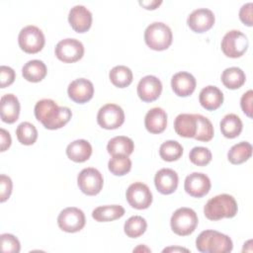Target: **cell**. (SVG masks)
Wrapping results in <instances>:
<instances>
[{
	"instance_id": "obj_1",
	"label": "cell",
	"mask_w": 253,
	"mask_h": 253,
	"mask_svg": "<svg viewBox=\"0 0 253 253\" xmlns=\"http://www.w3.org/2000/svg\"><path fill=\"white\" fill-rule=\"evenodd\" d=\"M35 117L47 129H57L71 119L72 112L67 107H59L51 99H42L35 106Z\"/></svg>"
},
{
	"instance_id": "obj_2",
	"label": "cell",
	"mask_w": 253,
	"mask_h": 253,
	"mask_svg": "<svg viewBox=\"0 0 253 253\" xmlns=\"http://www.w3.org/2000/svg\"><path fill=\"white\" fill-rule=\"evenodd\" d=\"M235 199L228 194H220L210 199L204 207V213L211 220L231 218L237 213Z\"/></svg>"
},
{
	"instance_id": "obj_3",
	"label": "cell",
	"mask_w": 253,
	"mask_h": 253,
	"mask_svg": "<svg viewBox=\"0 0 253 253\" xmlns=\"http://www.w3.org/2000/svg\"><path fill=\"white\" fill-rule=\"evenodd\" d=\"M196 247L202 253H227L233 248L229 236L216 230H204L196 239Z\"/></svg>"
},
{
	"instance_id": "obj_4",
	"label": "cell",
	"mask_w": 253,
	"mask_h": 253,
	"mask_svg": "<svg viewBox=\"0 0 253 253\" xmlns=\"http://www.w3.org/2000/svg\"><path fill=\"white\" fill-rule=\"evenodd\" d=\"M173 40L172 31L169 26L162 22H154L147 26L144 31L145 43L153 50L167 49Z\"/></svg>"
},
{
	"instance_id": "obj_5",
	"label": "cell",
	"mask_w": 253,
	"mask_h": 253,
	"mask_svg": "<svg viewBox=\"0 0 253 253\" xmlns=\"http://www.w3.org/2000/svg\"><path fill=\"white\" fill-rule=\"evenodd\" d=\"M198 215L190 208H180L174 211L170 219L171 229L180 236H187L194 232L198 225Z\"/></svg>"
},
{
	"instance_id": "obj_6",
	"label": "cell",
	"mask_w": 253,
	"mask_h": 253,
	"mask_svg": "<svg viewBox=\"0 0 253 253\" xmlns=\"http://www.w3.org/2000/svg\"><path fill=\"white\" fill-rule=\"evenodd\" d=\"M19 46L27 53H37L44 45V35L38 27L29 25L24 27L18 36Z\"/></svg>"
},
{
	"instance_id": "obj_7",
	"label": "cell",
	"mask_w": 253,
	"mask_h": 253,
	"mask_svg": "<svg viewBox=\"0 0 253 253\" xmlns=\"http://www.w3.org/2000/svg\"><path fill=\"white\" fill-rule=\"evenodd\" d=\"M247 37L238 30H231L227 32L221 41L222 52L231 58L240 57L248 48Z\"/></svg>"
},
{
	"instance_id": "obj_8",
	"label": "cell",
	"mask_w": 253,
	"mask_h": 253,
	"mask_svg": "<svg viewBox=\"0 0 253 253\" xmlns=\"http://www.w3.org/2000/svg\"><path fill=\"white\" fill-rule=\"evenodd\" d=\"M77 184L82 193L88 196H95L101 192L104 179L99 170L88 167L81 170L78 174Z\"/></svg>"
},
{
	"instance_id": "obj_9",
	"label": "cell",
	"mask_w": 253,
	"mask_h": 253,
	"mask_svg": "<svg viewBox=\"0 0 253 253\" xmlns=\"http://www.w3.org/2000/svg\"><path fill=\"white\" fill-rule=\"evenodd\" d=\"M85 222L84 212L75 207H69L62 210L57 217L59 228L69 233L80 231L85 226Z\"/></svg>"
},
{
	"instance_id": "obj_10",
	"label": "cell",
	"mask_w": 253,
	"mask_h": 253,
	"mask_svg": "<svg viewBox=\"0 0 253 253\" xmlns=\"http://www.w3.org/2000/svg\"><path fill=\"white\" fill-rule=\"evenodd\" d=\"M54 52L59 60L65 63H72L82 58L84 45L80 41L68 38L57 42Z\"/></svg>"
},
{
	"instance_id": "obj_11",
	"label": "cell",
	"mask_w": 253,
	"mask_h": 253,
	"mask_svg": "<svg viewBox=\"0 0 253 253\" xmlns=\"http://www.w3.org/2000/svg\"><path fill=\"white\" fill-rule=\"evenodd\" d=\"M125 122V113L123 109L116 104H106L100 108L97 114V123L106 129H115L120 127Z\"/></svg>"
},
{
	"instance_id": "obj_12",
	"label": "cell",
	"mask_w": 253,
	"mask_h": 253,
	"mask_svg": "<svg viewBox=\"0 0 253 253\" xmlns=\"http://www.w3.org/2000/svg\"><path fill=\"white\" fill-rule=\"evenodd\" d=\"M126 198L130 207L136 210L147 209L152 203V194L148 186L141 182L130 184L126 192Z\"/></svg>"
},
{
	"instance_id": "obj_13",
	"label": "cell",
	"mask_w": 253,
	"mask_h": 253,
	"mask_svg": "<svg viewBox=\"0 0 253 253\" xmlns=\"http://www.w3.org/2000/svg\"><path fill=\"white\" fill-rule=\"evenodd\" d=\"M211 184L210 178L200 172H194L188 175L184 182V189L187 194L195 198L206 196L211 190Z\"/></svg>"
},
{
	"instance_id": "obj_14",
	"label": "cell",
	"mask_w": 253,
	"mask_h": 253,
	"mask_svg": "<svg viewBox=\"0 0 253 253\" xmlns=\"http://www.w3.org/2000/svg\"><path fill=\"white\" fill-rule=\"evenodd\" d=\"M162 92L161 81L153 75L142 77L137 84V95L143 102H153L159 98Z\"/></svg>"
},
{
	"instance_id": "obj_15",
	"label": "cell",
	"mask_w": 253,
	"mask_h": 253,
	"mask_svg": "<svg viewBox=\"0 0 253 253\" xmlns=\"http://www.w3.org/2000/svg\"><path fill=\"white\" fill-rule=\"evenodd\" d=\"M190 29L196 33H205L214 24V15L211 10L199 8L194 10L187 18Z\"/></svg>"
},
{
	"instance_id": "obj_16",
	"label": "cell",
	"mask_w": 253,
	"mask_h": 253,
	"mask_svg": "<svg viewBox=\"0 0 253 253\" xmlns=\"http://www.w3.org/2000/svg\"><path fill=\"white\" fill-rule=\"evenodd\" d=\"M68 97L78 104H84L92 99L94 95L93 83L85 78L73 80L67 88Z\"/></svg>"
},
{
	"instance_id": "obj_17",
	"label": "cell",
	"mask_w": 253,
	"mask_h": 253,
	"mask_svg": "<svg viewBox=\"0 0 253 253\" xmlns=\"http://www.w3.org/2000/svg\"><path fill=\"white\" fill-rule=\"evenodd\" d=\"M68 22L75 32L85 33L91 28L92 13L83 5H75L69 11Z\"/></svg>"
},
{
	"instance_id": "obj_18",
	"label": "cell",
	"mask_w": 253,
	"mask_h": 253,
	"mask_svg": "<svg viewBox=\"0 0 253 253\" xmlns=\"http://www.w3.org/2000/svg\"><path fill=\"white\" fill-rule=\"evenodd\" d=\"M178 174L170 168L158 170L154 177V184L157 191L163 195H169L176 191L178 187Z\"/></svg>"
},
{
	"instance_id": "obj_19",
	"label": "cell",
	"mask_w": 253,
	"mask_h": 253,
	"mask_svg": "<svg viewBox=\"0 0 253 253\" xmlns=\"http://www.w3.org/2000/svg\"><path fill=\"white\" fill-rule=\"evenodd\" d=\"M196 78L189 72L180 71L172 76L171 87L179 97H188L196 89Z\"/></svg>"
},
{
	"instance_id": "obj_20",
	"label": "cell",
	"mask_w": 253,
	"mask_h": 253,
	"mask_svg": "<svg viewBox=\"0 0 253 253\" xmlns=\"http://www.w3.org/2000/svg\"><path fill=\"white\" fill-rule=\"evenodd\" d=\"M0 114L4 123H15L20 115V103L14 94H5L0 100Z\"/></svg>"
},
{
	"instance_id": "obj_21",
	"label": "cell",
	"mask_w": 253,
	"mask_h": 253,
	"mask_svg": "<svg viewBox=\"0 0 253 253\" xmlns=\"http://www.w3.org/2000/svg\"><path fill=\"white\" fill-rule=\"evenodd\" d=\"M145 128L151 133H161L167 126V114L162 108L150 109L144 118Z\"/></svg>"
},
{
	"instance_id": "obj_22",
	"label": "cell",
	"mask_w": 253,
	"mask_h": 253,
	"mask_svg": "<svg viewBox=\"0 0 253 253\" xmlns=\"http://www.w3.org/2000/svg\"><path fill=\"white\" fill-rule=\"evenodd\" d=\"M199 101L202 107L206 110L214 111L222 105L223 94L216 86L209 85L201 90Z\"/></svg>"
},
{
	"instance_id": "obj_23",
	"label": "cell",
	"mask_w": 253,
	"mask_h": 253,
	"mask_svg": "<svg viewBox=\"0 0 253 253\" xmlns=\"http://www.w3.org/2000/svg\"><path fill=\"white\" fill-rule=\"evenodd\" d=\"M174 129L182 137H194L197 132L196 114H180L174 121Z\"/></svg>"
},
{
	"instance_id": "obj_24",
	"label": "cell",
	"mask_w": 253,
	"mask_h": 253,
	"mask_svg": "<svg viewBox=\"0 0 253 253\" xmlns=\"http://www.w3.org/2000/svg\"><path fill=\"white\" fill-rule=\"evenodd\" d=\"M92 146L85 139H77L69 143L66 147V155L74 162H84L90 158Z\"/></svg>"
},
{
	"instance_id": "obj_25",
	"label": "cell",
	"mask_w": 253,
	"mask_h": 253,
	"mask_svg": "<svg viewBox=\"0 0 253 253\" xmlns=\"http://www.w3.org/2000/svg\"><path fill=\"white\" fill-rule=\"evenodd\" d=\"M134 149V143L131 138L125 136V135H119L111 138L107 144V150L109 154L112 156L115 155H126L132 153Z\"/></svg>"
},
{
	"instance_id": "obj_26",
	"label": "cell",
	"mask_w": 253,
	"mask_h": 253,
	"mask_svg": "<svg viewBox=\"0 0 253 253\" xmlns=\"http://www.w3.org/2000/svg\"><path fill=\"white\" fill-rule=\"evenodd\" d=\"M45 64L39 59L29 60L22 68L23 77L29 82H40L46 75Z\"/></svg>"
},
{
	"instance_id": "obj_27",
	"label": "cell",
	"mask_w": 253,
	"mask_h": 253,
	"mask_svg": "<svg viewBox=\"0 0 253 253\" xmlns=\"http://www.w3.org/2000/svg\"><path fill=\"white\" fill-rule=\"evenodd\" d=\"M125 214V209L119 205L101 206L93 210L92 217L99 222L112 221L121 218Z\"/></svg>"
},
{
	"instance_id": "obj_28",
	"label": "cell",
	"mask_w": 253,
	"mask_h": 253,
	"mask_svg": "<svg viewBox=\"0 0 253 253\" xmlns=\"http://www.w3.org/2000/svg\"><path fill=\"white\" fill-rule=\"evenodd\" d=\"M221 133L227 138H234L242 131V121L235 114L225 115L219 124Z\"/></svg>"
},
{
	"instance_id": "obj_29",
	"label": "cell",
	"mask_w": 253,
	"mask_h": 253,
	"mask_svg": "<svg viewBox=\"0 0 253 253\" xmlns=\"http://www.w3.org/2000/svg\"><path fill=\"white\" fill-rule=\"evenodd\" d=\"M246 80L244 71L239 67H228L222 71L221 82L228 89H238L240 88Z\"/></svg>"
},
{
	"instance_id": "obj_30",
	"label": "cell",
	"mask_w": 253,
	"mask_h": 253,
	"mask_svg": "<svg viewBox=\"0 0 253 253\" xmlns=\"http://www.w3.org/2000/svg\"><path fill=\"white\" fill-rule=\"evenodd\" d=\"M252 155V145L247 141L234 144L227 152V158L232 164H241L247 161Z\"/></svg>"
},
{
	"instance_id": "obj_31",
	"label": "cell",
	"mask_w": 253,
	"mask_h": 253,
	"mask_svg": "<svg viewBox=\"0 0 253 253\" xmlns=\"http://www.w3.org/2000/svg\"><path fill=\"white\" fill-rule=\"evenodd\" d=\"M109 78L116 87L125 88L132 82V72L127 66L117 65L111 69Z\"/></svg>"
},
{
	"instance_id": "obj_32",
	"label": "cell",
	"mask_w": 253,
	"mask_h": 253,
	"mask_svg": "<svg viewBox=\"0 0 253 253\" xmlns=\"http://www.w3.org/2000/svg\"><path fill=\"white\" fill-rule=\"evenodd\" d=\"M183 154L182 145L176 140H166L160 145L159 155L160 157L168 162L178 160Z\"/></svg>"
},
{
	"instance_id": "obj_33",
	"label": "cell",
	"mask_w": 253,
	"mask_h": 253,
	"mask_svg": "<svg viewBox=\"0 0 253 253\" xmlns=\"http://www.w3.org/2000/svg\"><path fill=\"white\" fill-rule=\"evenodd\" d=\"M147 227L146 220L140 215L130 216L124 225V230L126 236L130 238H136L142 235Z\"/></svg>"
},
{
	"instance_id": "obj_34",
	"label": "cell",
	"mask_w": 253,
	"mask_h": 253,
	"mask_svg": "<svg viewBox=\"0 0 253 253\" xmlns=\"http://www.w3.org/2000/svg\"><path fill=\"white\" fill-rule=\"evenodd\" d=\"M16 134L18 140L24 145H32L38 138V130L36 126L29 122L21 123L17 126Z\"/></svg>"
},
{
	"instance_id": "obj_35",
	"label": "cell",
	"mask_w": 253,
	"mask_h": 253,
	"mask_svg": "<svg viewBox=\"0 0 253 253\" xmlns=\"http://www.w3.org/2000/svg\"><path fill=\"white\" fill-rule=\"evenodd\" d=\"M110 172L116 176H124L131 169V160L126 155H115L108 162Z\"/></svg>"
},
{
	"instance_id": "obj_36",
	"label": "cell",
	"mask_w": 253,
	"mask_h": 253,
	"mask_svg": "<svg viewBox=\"0 0 253 253\" xmlns=\"http://www.w3.org/2000/svg\"><path fill=\"white\" fill-rule=\"evenodd\" d=\"M196 118L197 132L194 138L200 141H210L213 137V126L211 122L200 114H196Z\"/></svg>"
},
{
	"instance_id": "obj_37",
	"label": "cell",
	"mask_w": 253,
	"mask_h": 253,
	"mask_svg": "<svg viewBox=\"0 0 253 253\" xmlns=\"http://www.w3.org/2000/svg\"><path fill=\"white\" fill-rule=\"evenodd\" d=\"M190 161L198 166H206L211 160V152L204 146H195L189 153Z\"/></svg>"
},
{
	"instance_id": "obj_38",
	"label": "cell",
	"mask_w": 253,
	"mask_h": 253,
	"mask_svg": "<svg viewBox=\"0 0 253 253\" xmlns=\"http://www.w3.org/2000/svg\"><path fill=\"white\" fill-rule=\"evenodd\" d=\"M1 240V250L2 252L8 253H18L20 252V241L16 236L10 233H3L0 236Z\"/></svg>"
},
{
	"instance_id": "obj_39",
	"label": "cell",
	"mask_w": 253,
	"mask_h": 253,
	"mask_svg": "<svg viewBox=\"0 0 253 253\" xmlns=\"http://www.w3.org/2000/svg\"><path fill=\"white\" fill-rule=\"evenodd\" d=\"M12 180L9 176L2 174L0 176V202L4 203L7 201L12 193Z\"/></svg>"
},
{
	"instance_id": "obj_40",
	"label": "cell",
	"mask_w": 253,
	"mask_h": 253,
	"mask_svg": "<svg viewBox=\"0 0 253 253\" xmlns=\"http://www.w3.org/2000/svg\"><path fill=\"white\" fill-rule=\"evenodd\" d=\"M15 71L10 66L2 65L0 67V86L1 88H5L11 85L15 80Z\"/></svg>"
},
{
	"instance_id": "obj_41",
	"label": "cell",
	"mask_w": 253,
	"mask_h": 253,
	"mask_svg": "<svg viewBox=\"0 0 253 253\" xmlns=\"http://www.w3.org/2000/svg\"><path fill=\"white\" fill-rule=\"evenodd\" d=\"M252 100H253L252 90H248L247 92H245L240 99L241 109L244 112V114L249 118H252Z\"/></svg>"
},
{
	"instance_id": "obj_42",
	"label": "cell",
	"mask_w": 253,
	"mask_h": 253,
	"mask_svg": "<svg viewBox=\"0 0 253 253\" xmlns=\"http://www.w3.org/2000/svg\"><path fill=\"white\" fill-rule=\"evenodd\" d=\"M252 7L253 4L252 2H248L244 5H242V7L239 10V19L241 20V22L248 26L251 27L253 24L252 22Z\"/></svg>"
},
{
	"instance_id": "obj_43",
	"label": "cell",
	"mask_w": 253,
	"mask_h": 253,
	"mask_svg": "<svg viewBox=\"0 0 253 253\" xmlns=\"http://www.w3.org/2000/svg\"><path fill=\"white\" fill-rule=\"evenodd\" d=\"M0 137H1V151L3 152L10 147L12 139H11L10 133L4 128L0 129Z\"/></svg>"
},
{
	"instance_id": "obj_44",
	"label": "cell",
	"mask_w": 253,
	"mask_h": 253,
	"mask_svg": "<svg viewBox=\"0 0 253 253\" xmlns=\"http://www.w3.org/2000/svg\"><path fill=\"white\" fill-rule=\"evenodd\" d=\"M162 3L161 0H151V1H139V4L143 6L147 10H153L156 9L160 4Z\"/></svg>"
},
{
	"instance_id": "obj_45",
	"label": "cell",
	"mask_w": 253,
	"mask_h": 253,
	"mask_svg": "<svg viewBox=\"0 0 253 253\" xmlns=\"http://www.w3.org/2000/svg\"><path fill=\"white\" fill-rule=\"evenodd\" d=\"M182 251L189 252L188 249L183 248V247H168L163 250V252H182Z\"/></svg>"
},
{
	"instance_id": "obj_46",
	"label": "cell",
	"mask_w": 253,
	"mask_h": 253,
	"mask_svg": "<svg viewBox=\"0 0 253 253\" xmlns=\"http://www.w3.org/2000/svg\"><path fill=\"white\" fill-rule=\"evenodd\" d=\"M137 251H146V252H150V249L145 247L144 245H139L137 248L133 249V252H137Z\"/></svg>"
}]
</instances>
